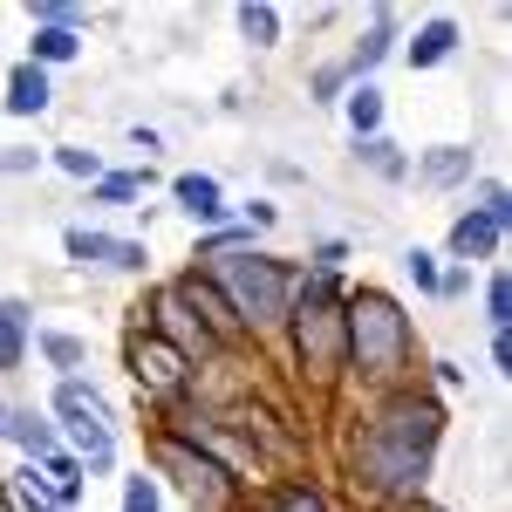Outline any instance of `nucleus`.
<instances>
[{
    "label": "nucleus",
    "instance_id": "obj_1",
    "mask_svg": "<svg viewBox=\"0 0 512 512\" xmlns=\"http://www.w3.org/2000/svg\"><path fill=\"white\" fill-rule=\"evenodd\" d=\"M437 437H444V403H437L431 390H417V383L383 390V403L362 417V431H355V444H349L355 492H369V499H383V506L424 499Z\"/></svg>",
    "mask_w": 512,
    "mask_h": 512
},
{
    "label": "nucleus",
    "instance_id": "obj_2",
    "mask_svg": "<svg viewBox=\"0 0 512 512\" xmlns=\"http://www.w3.org/2000/svg\"><path fill=\"white\" fill-rule=\"evenodd\" d=\"M342 369H355L362 383L396 390L410 369V315L403 301L383 287H355L342 294Z\"/></svg>",
    "mask_w": 512,
    "mask_h": 512
},
{
    "label": "nucleus",
    "instance_id": "obj_3",
    "mask_svg": "<svg viewBox=\"0 0 512 512\" xmlns=\"http://www.w3.org/2000/svg\"><path fill=\"white\" fill-rule=\"evenodd\" d=\"M205 280L226 294L239 335H274L287 328V308H294V267L274 260V253H226V260H205Z\"/></svg>",
    "mask_w": 512,
    "mask_h": 512
},
{
    "label": "nucleus",
    "instance_id": "obj_4",
    "mask_svg": "<svg viewBox=\"0 0 512 512\" xmlns=\"http://www.w3.org/2000/svg\"><path fill=\"white\" fill-rule=\"evenodd\" d=\"M151 458H158L164 478H178V492L192 499V512H239V478L226 472L219 458H205L192 437L158 431L151 437Z\"/></svg>",
    "mask_w": 512,
    "mask_h": 512
},
{
    "label": "nucleus",
    "instance_id": "obj_5",
    "mask_svg": "<svg viewBox=\"0 0 512 512\" xmlns=\"http://www.w3.org/2000/svg\"><path fill=\"white\" fill-rule=\"evenodd\" d=\"M287 335H294L301 369H315V376L342 369V301H294L287 308Z\"/></svg>",
    "mask_w": 512,
    "mask_h": 512
},
{
    "label": "nucleus",
    "instance_id": "obj_6",
    "mask_svg": "<svg viewBox=\"0 0 512 512\" xmlns=\"http://www.w3.org/2000/svg\"><path fill=\"white\" fill-rule=\"evenodd\" d=\"M130 376H137V390H144V396H164V403L192 396V362L171 349V342H158L151 328L130 335Z\"/></svg>",
    "mask_w": 512,
    "mask_h": 512
},
{
    "label": "nucleus",
    "instance_id": "obj_7",
    "mask_svg": "<svg viewBox=\"0 0 512 512\" xmlns=\"http://www.w3.org/2000/svg\"><path fill=\"white\" fill-rule=\"evenodd\" d=\"M137 315H144V328H151L158 342H171V349L185 355V362H212V355H219V342H212V335L192 321V308L171 294V280L151 287V308H137Z\"/></svg>",
    "mask_w": 512,
    "mask_h": 512
},
{
    "label": "nucleus",
    "instance_id": "obj_8",
    "mask_svg": "<svg viewBox=\"0 0 512 512\" xmlns=\"http://www.w3.org/2000/svg\"><path fill=\"white\" fill-rule=\"evenodd\" d=\"M62 253L82 260V267H117V274H144L151 267L144 239H110V233H96V226H69L62 233Z\"/></svg>",
    "mask_w": 512,
    "mask_h": 512
},
{
    "label": "nucleus",
    "instance_id": "obj_9",
    "mask_svg": "<svg viewBox=\"0 0 512 512\" xmlns=\"http://www.w3.org/2000/svg\"><path fill=\"white\" fill-rule=\"evenodd\" d=\"M171 294H178V301L192 308V321L205 328V335H212V342H219V349H233V342H239V321H233V308H226V294H219V287L205 280V267L178 274V280H171Z\"/></svg>",
    "mask_w": 512,
    "mask_h": 512
},
{
    "label": "nucleus",
    "instance_id": "obj_10",
    "mask_svg": "<svg viewBox=\"0 0 512 512\" xmlns=\"http://www.w3.org/2000/svg\"><path fill=\"white\" fill-rule=\"evenodd\" d=\"M69 424V444H76V465L89 472H110L117 465V437H110V410H55Z\"/></svg>",
    "mask_w": 512,
    "mask_h": 512
},
{
    "label": "nucleus",
    "instance_id": "obj_11",
    "mask_svg": "<svg viewBox=\"0 0 512 512\" xmlns=\"http://www.w3.org/2000/svg\"><path fill=\"white\" fill-rule=\"evenodd\" d=\"M499 246H506V226H499V219H485V212H458V219H451V239H444V253H451V260H465V267H472V260H492V253H499Z\"/></svg>",
    "mask_w": 512,
    "mask_h": 512
},
{
    "label": "nucleus",
    "instance_id": "obj_12",
    "mask_svg": "<svg viewBox=\"0 0 512 512\" xmlns=\"http://www.w3.org/2000/svg\"><path fill=\"white\" fill-rule=\"evenodd\" d=\"M171 198H178V212H192L198 226H226V212H233L212 171H185V178H171Z\"/></svg>",
    "mask_w": 512,
    "mask_h": 512
},
{
    "label": "nucleus",
    "instance_id": "obj_13",
    "mask_svg": "<svg viewBox=\"0 0 512 512\" xmlns=\"http://www.w3.org/2000/svg\"><path fill=\"white\" fill-rule=\"evenodd\" d=\"M417 171V185H431V192H451V185H465L478 171V151L472 144H437V151H424V158L410 164Z\"/></svg>",
    "mask_w": 512,
    "mask_h": 512
},
{
    "label": "nucleus",
    "instance_id": "obj_14",
    "mask_svg": "<svg viewBox=\"0 0 512 512\" xmlns=\"http://www.w3.org/2000/svg\"><path fill=\"white\" fill-rule=\"evenodd\" d=\"M451 55H458V21H451V14H431L417 35L403 41V62H410V69H437V62H451Z\"/></svg>",
    "mask_w": 512,
    "mask_h": 512
},
{
    "label": "nucleus",
    "instance_id": "obj_15",
    "mask_svg": "<svg viewBox=\"0 0 512 512\" xmlns=\"http://www.w3.org/2000/svg\"><path fill=\"white\" fill-rule=\"evenodd\" d=\"M390 41H396V14H390V7H376V14H369V35L355 41V55L342 62V76H349V82H369V69L390 55Z\"/></svg>",
    "mask_w": 512,
    "mask_h": 512
},
{
    "label": "nucleus",
    "instance_id": "obj_16",
    "mask_svg": "<svg viewBox=\"0 0 512 512\" xmlns=\"http://www.w3.org/2000/svg\"><path fill=\"white\" fill-rule=\"evenodd\" d=\"M48 103H55V89H48V69L21 62V69L7 76V110H14V117H41Z\"/></svg>",
    "mask_w": 512,
    "mask_h": 512
},
{
    "label": "nucleus",
    "instance_id": "obj_17",
    "mask_svg": "<svg viewBox=\"0 0 512 512\" xmlns=\"http://www.w3.org/2000/svg\"><path fill=\"white\" fill-rule=\"evenodd\" d=\"M342 117H349L355 144H362V137H383V89H376V82H349V96H342Z\"/></svg>",
    "mask_w": 512,
    "mask_h": 512
},
{
    "label": "nucleus",
    "instance_id": "obj_18",
    "mask_svg": "<svg viewBox=\"0 0 512 512\" xmlns=\"http://www.w3.org/2000/svg\"><path fill=\"white\" fill-rule=\"evenodd\" d=\"M28 335H35V315H28L21 301H0V369H21Z\"/></svg>",
    "mask_w": 512,
    "mask_h": 512
},
{
    "label": "nucleus",
    "instance_id": "obj_19",
    "mask_svg": "<svg viewBox=\"0 0 512 512\" xmlns=\"http://www.w3.org/2000/svg\"><path fill=\"white\" fill-rule=\"evenodd\" d=\"M76 55H82V28H35V41H28V62L35 69H62Z\"/></svg>",
    "mask_w": 512,
    "mask_h": 512
},
{
    "label": "nucleus",
    "instance_id": "obj_20",
    "mask_svg": "<svg viewBox=\"0 0 512 512\" xmlns=\"http://www.w3.org/2000/svg\"><path fill=\"white\" fill-rule=\"evenodd\" d=\"M0 437H14L21 451H28V465H41V458H55V431L41 424L35 410H7V431Z\"/></svg>",
    "mask_w": 512,
    "mask_h": 512
},
{
    "label": "nucleus",
    "instance_id": "obj_21",
    "mask_svg": "<svg viewBox=\"0 0 512 512\" xmlns=\"http://www.w3.org/2000/svg\"><path fill=\"white\" fill-rule=\"evenodd\" d=\"M233 21H239V35L253 41V48H274L280 41V7H267V0H246Z\"/></svg>",
    "mask_w": 512,
    "mask_h": 512
},
{
    "label": "nucleus",
    "instance_id": "obj_22",
    "mask_svg": "<svg viewBox=\"0 0 512 512\" xmlns=\"http://www.w3.org/2000/svg\"><path fill=\"white\" fill-rule=\"evenodd\" d=\"M41 478H48L55 506H76V499H82V465H76V458H62V451H55V458H41Z\"/></svg>",
    "mask_w": 512,
    "mask_h": 512
},
{
    "label": "nucleus",
    "instance_id": "obj_23",
    "mask_svg": "<svg viewBox=\"0 0 512 512\" xmlns=\"http://www.w3.org/2000/svg\"><path fill=\"white\" fill-rule=\"evenodd\" d=\"M355 158L369 164V171H376V178H410V158H403V151H396L390 137H362V144H355Z\"/></svg>",
    "mask_w": 512,
    "mask_h": 512
},
{
    "label": "nucleus",
    "instance_id": "obj_24",
    "mask_svg": "<svg viewBox=\"0 0 512 512\" xmlns=\"http://www.w3.org/2000/svg\"><path fill=\"white\" fill-rule=\"evenodd\" d=\"M226 253H253V226H212V233L198 239V267H205V260H226Z\"/></svg>",
    "mask_w": 512,
    "mask_h": 512
},
{
    "label": "nucleus",
    "instance_id": "obj_25",
    "mask_svg": "<svg viewBox=\"0 0 512 512\" xmlns=\"http://www.w3.org/2000/svg\"><path fill=\"white\" fill-rule=\"evenodd\" d=\"M35 349L48 355V362H55V369H62V376H76L82 362H89V349H82L76 335H62V328H41V335H35Z\"/></svg>",
    "mask_w": 512,
    "mask_h": 512
},
{
    "label": "nucleus",
    "instance_id": "obj_26",
    "mask_svg": "<svg viewBox=\"0 0 512 512\" xmlns=\"http://www.w3.org/2000/svg\"><path fill=\"white\" fill-rule=\"evenodd\" d=\"M267 512H335V506H328V492H321V485H308V478H287Z\"/></svg>",
    "mask_w": 512,
    "mask_h": 512
},
{
    "label": "nucleus",
    "instance_id": "obj_27",
    "mask_svg": "<svg viewBox=\"0 0 512 512\" xmlns=\"http://www.w3.org/2000/svg\"><path fill=\"white\" fill-rule=\"evenodd\" d=\"M144 185H151V171H103L89 192H96V205H130Z\"/></svg>",
    "mask_w": 512,
    "mask_h": 512
},
{
    "label": "nucleus",
    "instance_id": "obj_28",
    "mask_svg": "<svg viewBox=\"0 0 512 512\" xmlns=\"http://www.w3.org/2000/svg\"><path fill=\"white\" fill-rule=\"evenodd\" d=\"M403 274H410V287H417V294H437V280H444V267H437V253H424V246H410V253H403Z\"/></svg>",
    "mask_w": 512,
    "mask_h": 512
},
{
    "label": "nucleus",
    "instance_id": "obj_29",
    "mask_svg": "<svg viewBox=\"0 0 512 512\" xmlns=\"http://www.w3.org/2000/svg\"><path fill=\"white\" fill-rule=\"evenodd\" d=\"M485 321H492V328H512V280H506V267L485 280Z\"/></svg>",
    "mask_w": 512,
    "mask_h": 512
},
{
    "label": "nucleus",
    "instance_id": "obj_30",
    "mask_svg": "<svg viewBox=\"0 0 512 512\" xmlns=\"http://www.w3.org/2000/svg\"><path fill=\"white\" fill-rule=\"evenodd\" d=\"M123 512H164V492H158V478H123Z\"/></svg>",
    "mask_w": 512,
    "mask_h": 512
},
{
    "label": "nucleus",
    "instance_id": "obj_31",
    "mask_svg": "<svg viewBox=\"0 0 512 512\" xmlns=\"http://www.w3.org/2000/svg\"><path fill=\"white\" fill-rule=\"evenodd\" d=\"M55 164H62L69 178H82V185H96V178H103V164H96V151H82V144H55Z\"/></svg>",
    "mask_w": 512,
    "mask_h": 512
},
{
    "label": "nucleus",
    "instance_id": "obj_32",
    "mask_svg": "<svg viewBox=\"0 0 512 512\" xmlns=\"http://www.w3.org/2000/svg\"><path fill=\"white\" fill-rule=\"evenodd\" d=\"M21 485V506L28 512H55V492H48V478H41V465H28V472L14 478Z\"/></svg>",
    "mask_w": 512,
    "mask_h": 512
},
{
    "label": "nucleus",
    "instance_id": "obj_33",
    "mask_svg": "<svg viewBox=\"0 0 512 512\" xmlns=\"http://www.w3.org/2000/svg\"><path fill=\"white\" fill-rule=\"evenodd\" d=\"M478 212H485V219H499V226H512V192L499 185V178H492V185L478 192Z\"/></svg>",
    "mask_w": 512,
    "mask_h": 512
},
{
    "label": "nucleus",
    "instance_id": "obj_34",
    "mask_svg": "<svg viewBox=\"0 0 512 512\" xmlns=\"http://www.w3.org/2000/svg\"><path fill=\"white\" fill-rule=\"evenodd\" d=\"M342 89H349V76H342V69H321V76H315V96H321V103H342Z\"/></svg>",
    "mask_w": 512,
    "mask_h": 512
},
{
    "label": "nucleus",
    "instance_id": "obj_35",
    "mask_svg": "<svg viewBox=\"0 0 512 512\" xmlns=\"http://www.w3.org/2000/svg\"><path fill=\"white\" fill-rule=\"evenodd\" d=\"M342 260H349V246H342V239H328V246H315V274H335Z\"/></svg>",
    "mask_w": 512,
    "mask_h": 512
},
{
    "label": "nucleus",
    "instance_id": "obj_36",
    "mask_svg": "<svg viewBox=\"0 0 512 512\" xmlns=\"http://www.w3.org/2000/svg\"><path fill=\"white\" fill-rule=\"evenodd\" d=\"M35 164H41V151H21V144L0 151V171H35Z\"/></svg>",
    "mask_w": 512,
    "mask_h": 512
},
{
    "label": "nucleus",
    "instance_id": "obj_37",
    "mask_svg": "<svg viewBox=\"0 0 512 512\" xmlns=\"http://www.w3.org/2000/svg\"><path fill=\"white\" fill-rule=\"evenodd\" d=\"M492 362H499V376H512V328H492Z\"/></svg>",
    "mask_w": 512,
    "mask_h": 512
},
{
    "label": "nucleus",
    "instance_id": "obj_38",
    "mask_svg": "<svg viewBox=\"0 0 512 512\" xmlns=\"http://www.w3.org/2000/svg\"><path fill=\"white\" fill-rule=\"evenodd\" d=\"M465 287H472V274H465V267H451V274L437 280V294H444V301H451V294H465Z\"/></svg>",
    "mask_w": 512,
    "mask_h": 512
},
{
    "label": "nucleus",
    "instance_id": "obj_39",
    "mask_svg": "<svg viewBox=\"0 0 512 512\" xmlns=\"http://www.w3.org/2000/svg\"><path fill=\"white\" fill-rule=\"evenodd\" d=\"M239 226H274V205H267V198H253V205H246V219H239Z\"/></svg>",
    "mask_w": 512,
    "mask_h": 512
},
{
    "label": "nucleus",
    "instance_id": "obj_40",
    "mask_svg": "<svg viewBox=\"0 0 512 512\" xmlns=\"http://www.w3.org/2000/svg\"><path fill=\"white\" fill-rule=\"evenodd\" d=\"M390 512H437V506H424V499H410V506H390Z\"/></svg>",
    "mask_w": 512,
    "mask_h": 512
},
{
    "label": "nucleus",
    "instance_id": "obj_41",
    "mask_svg": "<svg viewBox=\"0 0 512 512\" xmlns=\"http://www.w3.org/2000/svg\"><path fill=\"white\" fill-rule=\"evenodd\" d=\"M0 431H7V403H0Z\"/></svg>",
    "mask_w": 512,
    "mask_h": 512
}]
</instances>
